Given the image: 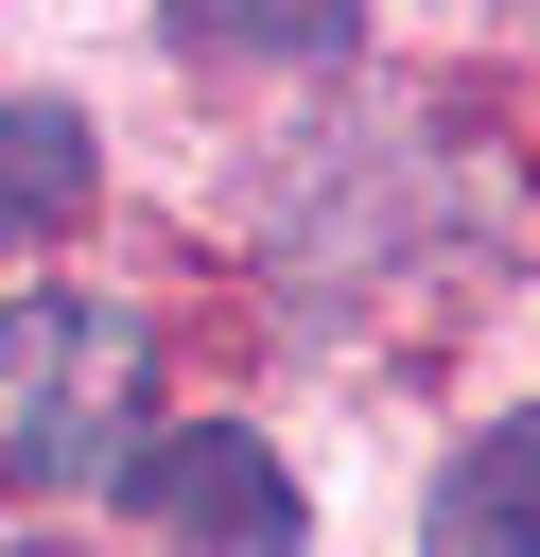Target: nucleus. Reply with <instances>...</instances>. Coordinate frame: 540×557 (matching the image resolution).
<instances>
[{
  "label": "nucleus",
  "mask_w": 540,
  "mask_h": 557,
  "mask_svg": "<svg viewBox=\"0 0 540 557\" xmlns=\"http://www.w3.org/2000/svg\"><path fill=\"white\" fill-rule=\"evenodd\" d=\"M157 418V331L122 296H0V487H87Z\"/></svg>",
  "instance_id": "f257e3e1"
},
{
  "label": "nucleus",
  "mask_w": 540,
  "mask_h": 557,
  "mask_svg": "<svg viewBox=\"0 0 540 557\" xmlns=\"http://www.w3.org/2000/svg\"><path fill=\"white\" fill-rule=\"evenodd\" d=\"M122 505L174 540V557H296L314 522H296V470L244 435V418H174V435H139L122 453Z\"/></svg>",
  "instance_id": "f03ea898"
},
{
  "label": "nucleus",
  "mask_w": 540,
  "mask_h": 557,
  "mask_svg": "<svg viewBox=\"0 0 540 557\" xmlns=\"http://www.w3.org/2000/svg\"><path fill=\"white\" fill-rule=\"evenodd\" d=\"M418 557H540V400H523V418H488V435L435 470Z\"/></svg>",
  "instance_id": "7ed1b4c3"
},
{
  "label": "nucleus",
  "mask_w": 540,
  "mask_h": 557,
  "mask_svg": "<svg viewBox=\"0 0 540 557\" xmlns=\"http://www.w3.org/2000/svg\"><path fill=\"white\" fill-rule=\"evenodd\" d=\"M70 209H87V104L0 87V261H17V244H52Z\"/></svg>",
  "instance_id": "20e7f679"
},
{
  "label": "nucleus",
  "mask_w": 540,
  "mask_h": 557,
  "mask_svg": "<svg viewBox=\"0 0 540 557\" xmlns=\"http://www.w3.org/2000/svg\"><path fill=\"white\" fill-rule=\"evenodd\" d=\"M174 52H226V70H331L348 17H174Z\"/></svg>",
  "instance_id": "39448f33"
},
{
  "label": "nucleus",
  "mask_w": 540,
  "mask_h": 557,
  "mask_svg": "<svg viewBox=\"0 0 540 557\" xmlns=\"http://www.w3.org/2000/svg\"><path fill=\"white\" fill-rule=\"evenodd\" d=\"M35 557H70V540H35Z\"/></svg>",
  "instance_id": "423d86ee"
}]
</instances>
